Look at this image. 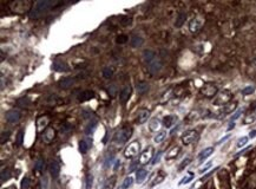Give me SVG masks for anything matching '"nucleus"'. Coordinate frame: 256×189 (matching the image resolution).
I'll return each instance as SVG.
<instances>
[{
  "instance_id": "1",
  "label": "nucleus",
  "mask_w": 256,
  "mask_h": 189,
  "mask_svg": "<svg viewBox=\"0 0 256 189\" xmlns=\"http://www.w3.org/2000/svg\"><path fill=\"white\" fill-rule=\"evenodd\" d=\"M59 2L54 1V0H40V1H37L34 5H33L32 9L30 12V17L31 18H39L43 14H45L49 9L53 7L54 5H58Z\"/></svg>"
},
{
  "instance_id": "2",
  "label": "nucleus",
  "mask_w": 256,
  "mask_h": 189,
  "mask_svg": "<svg viewBox=\"0 0 256 189\" xmlns=\"http://www.w3.org/2000/svg\"><path fill=\"white\" fill-rule=\"evenodd\" d=\"M131 136H132L131 127H130V125H123V127H121V128L115 132L113 141L117 142L118 144H124V143H126L131 138Z\"/></svg>"
},
{
  "instance_id": "3",
  "label": "nucleus",
  "mask_w": 256,
  "mask_h": 189,
  "mask_svg": "<svg viewBox=\"0 0 256 189\" xmlns=\"http://www.w3.org/2000/svg\"><path fill=\"white\" fill-rule=\"evenodd\" d=\"M8 6L11 7V9H13L17 13H24L30 11L33 7V4L31 1H27V0H16V1H12L8 4Z\"/></svg>"
},
{
  "instance_id": "4",
  "label": "nucleus",
  "mask_w": 256,
  "mask_h": 189,
  "mask_svg": "<svg viewBox=\"0 0 256 189\" xmlns=\"http://www.w3.org/2000/svg\"><path fill=\"white\" fill-rule=\"evenodd\" d=\"M231 98H232V93L229 90H222L221 92H218L216 95V98L214 99V105H227L228 103H230Z\"/></svg>"
},
{
  "instance_id": "5",
  "label": "nucleus",
  "mask_w": 256,
  "mask_h": 189,
  "mask_svg": "<svg viewBox=\"0 0 256 189\" xmlns=\"http://www.w3.org/2000/svg\"><path fill=\"white\" fill-rule=\"evenodd\" d=\"M140 151V143L138 141H133L131 142L124 150V156L126 158H133L138 155Z\"/></svg>"
},
{
  "instance_id": "6",
  "label": "nucleus",
  "mask_w": 256,
  "mask_h": 189,
  "mask_svg": "<svg viewBox=\"0 0 256 189\" xmlns=\"http://www.w3.org/2000/svg\"><path fill=\"white\" fill-rule=\"evenodd\" d=\"M182 143L184 146H190L195 142H197L199 140V134L196 130H189V131H185L181 137Z\"/></svg>"
},
{
  "instance_id": "7",
  "label": "nucleus",
  "mask_w": 256,
  "mask_h": 189,
  "mask_svg": "<svg viewBox=\"0 0 256 189\" xmlns=\"http://www.w3.org/2000/svg\"><path fill=\"white\" fill-rule=\"evenodd\" d=\"M154 154H155V149L152 146H149L145 148V150H143L140 153V156H139V163L140 164H147L149 163L152 157H154Z\"/></svg>"
},
{
  "instance_id": "8",
  "label": "nucleus",
  "mask_w": 256,
  "mask_h": 189,
  "mask_svg": "<svg viewBox=\"0 0 256 189\" xmlns=\"http://www.w3.org/2000/svg\"><path fill=\"white\" fill-rule=\"evenodd\" d=\"M201 93H202L203 96H206V97L211 98V97H214V96L217 95V86L214 85V84H206V85L201 89Z\"/></svg>"
},
{
  "instance_id": "9",
  "label": "nucleus",
  "mask_w": 256,
  "mask_h": 189,
  "mask_svg": "<svg viewBox=\"0 0 256 189\" xmlns=\"http://www.w3.org/2000/svg\"><path fill=\"white\" fill-rule=\"evenodd\" d=\"M203 24H204V19H203L202 17H195V18L190 21V24H189L190 31H191V32H194V33L198 32V31L202 28Z\"/></svg>"
},
{
  "instance_id": "10",
  "label": "nucleus",
  "mask_w": 256,
  "mask_h": 189,
  "mask_svg": "<svg viewBox=\"0 0 256 189\" xmlns=\"http://www.w3.org/2000/svg\"><path fill=\"white\" fill-rule=\"evenodd\" d=\"M150 115H151L150 110H148V109H139L137 111V116H136V123L144 124L149 119Z\"/></svg>"
},
{
  "instance_id": "11",
  "label": "nucleus",
  "mask_w": 256,
  "mask_h": 189,
  "mask_svg": "<svg viewBox=\"0 0 256 189\" xmlns=\"http://www.w3.org/2000/svg\"><path fill=\"white\" fill-rule=\"evenodd\" d=\"M20 117H21V114L18 110H9L5 115V118L8 123H18Z\"/></svg>"
},
{
  "instance_id": "12",
  "label": "nucleus",
  "mask_w": 256,
  "mask_h": 189,
  "mask_svg": "<svg viewBox=\"0 0 256 189\" xmlns=\"http://www.w3.org/2000/svg\"><path fill=\"white\" fill-rule=\"evenodd\" d=\"M50 123V117L49 116H40L38 119H37V131L41 132L43 130L45 131L47 128V125Z\"/></svg>"
},
{
  "instance_id": "13",
  "label": "nucleus",
  "mask_w": 256,
  "mask_h": 189,
  "mask_svg": "<svg viewBox=\"0 0 256 189\" xmlns=\"http://www.w3.org/2000/svg\"><path fill=\"white\" fill-rule=\"evenodd\" d=\"M54 137H56V130H54L53 128H47V129L44 131V134H43L41 140H43V142L50 144L52 141L54 140Z\"/></svg>"
},
{
  "instance_id": "14",
  "label": "nucleus",
  "mask_w": 256,
  "mask_h": 189,
  "mask_svg": "<svg viewBox=\"0 0 256 189\" xmlns=\"http://www.w3.org/2000/svg\"><path fill=\"white\" fill-rule=\"evenodd\" d=\"M52 69H53L54 71H57V72H64V74L70 71V67L67 66V64L64 63V62H60V60H56V62H53V64H52Z\"/></svg>"
},
{
  "instance_id": "15",
  "label": "nucleus",
  "mask_w": 256,
  "mask_h": 189,
  "mask_svg": "<svg viewBox=\"0 0 256 189\" xmlns=\"http://www.w3.org/2000/svg\"><path fill=\"white\" fill-rule=\"evenodd\" d=\"M161 69H162V63H161V60H159L158 58H156V59H155V60H152L150 64H148L149 72H150V74H152L159 72V71H161Z\"/></svg>"
},
{
  "instance_id": "16",
  "label": "nucleus",
  "mask_w": 256,
  "mask_h": 189,
  "mask_svg": "<svg viewBox=\"0 0 256 189\" xmlns=\"http://www.w3.org/2000/svg\"><path fill=\"white\" fill-rule=\"evenodd\" d=\"M214 154V147H209V148H206L204 150H202L199 154H198V163H203L206 158L209 156H211Z\"/></svg>"
},
{
  "instance_id": "17",
  "label": "nucleus",
  "mask_w": 256,
  "mask_h": 189,
  "mask_svg": "<svg viewBox=\"0 0 256 189\" xmlns=\"http://www.w3.org/2000/svg\"><path fill=\"white\" fill-rule=\"evenodd\" d=\"M131 93H132V88L130 85H126L123 90L121 91V93H119V100H121L122 103L128 102L129 98L131 97Z\"/></svg>"
},
{
  "instance_id": "18",
  "label": "nucleus",
  "mask_w": 256,
  "mask_h": 189,
  "mask_svg": "<svg viewBox=\"0 0 256 189\" xmlns=\"http://www.w3.org/2000/svg\"><path fill=\"white\" fill-rule=\"evenodd\" d=\"M73 84H74V78H72V77H64V78H61V79L58 82V85H59L61 89H69V88H71Z\"/></svg>"
},
{
  "instance_id": "19",
  "label": "nucleus",
  "mask_w": 256,
  "mask_h": 189,
  "mask_svg": "<svg viewBox=\"0 0 256 189\" xmlns=\"http://www.w3.org/2000/svg\"><path fill=\"white\" fill-rule=\"evenodd\" d=\"M236 107H237V104H236V103H228V104H227V105H224V108H223L222 110L218 112V114H221L218 117H224V116L231 114V112L236 109Z\"/></svg>"
},
{
  "instance_id": "20",
  "label": "nucleus",
  "mask_w": 256,
  "mask_h": 189,
  "mask_svg": "<svg viewBox=\"0 0 256 189\" xmlns=\"http://www.w3.org/2000/svg\"><path fill=\"white\" fill-rule=\"evenodd\" d=\"M177 121H178V117L176 115H168L163 118V125L165 128H171L173 124H176Z\"/></svg>"
},
{
  "instance_id": "21",
  "label": "nucleus",
  "mask_w": 256,
  "mask_h": 189,
  "mask_svg": "<svg viewBox=\"0 0 256 189\" xmlns=\"http://www.w3.org/2000/svg\"><path fill=\"white\" fill-rule=\"evenodd\" d=\"M95 97V92L91 90H85L80 92V95L78 96V100L79 102H86V100H90Z\"/></svg>"
},
{
  "instance_id": "22",
  "label": "nucleus",
  "mask_w": 256,
  "mask_h": 189,
  "mask_svg": "<svg viewBox=\"0 0 256 189\" xmlns=\"http://www.w3.org/2000/svg\"><path fill=\"white\" fill-rule=\"evenodd\" d=\"M92 146V140H80L79 141V151L82 154L87 153V150Z\"/></svg>"
},
{
  "instance_id": "23",
  "label": "nucleus",
  "mask_w": 256,
  "mask_h": 189,
  "mask_svg": "<svg viewBox=\"0 0 256 189\" xmlns=\"http://www.w3.org/2000/svg\"><path fill=\"white\" fill-rule=\"evenodd\" d=\"M143 58H144V62H145L147 64H150L152 60L156 59L157 56L154 51H151V50H145V51L143 52Z\"/></svg>"
},
{
  "instance_id": "24",
  "label": "nucleus",
  "mask_w": 256,
  "mask_h": 189,
  "mask_svg": "<svg viewBox=\"0 0 256 189\" xmlns=\"http://www.w3.org/2000/svg\"><path fill=\"white\" fill-rule=\"evenodd\" d=\"M180 151H181V148H180L178 146H175V147H173V148L166 153V160L169 161V160H173V158H176V157L178 156Z\"/></svg>"
},
{
  "instance_id": "25",
  "label": "nucleus",
  "mask_w": 256,
  "mask_h": 189,
  "mask_svg": "<svg viewBox=\"0 0 256 189\" xmlns=\"http://www.w3.org/2000/svg\"><path fill=\"white\" fill-rule=\"evenodd\" d=\"M143 44V38L138 34H133L130 38V46L131 47H139Z\"/></svg>"
},
{
  "instance_id": "26",
  "label": "nucleus",
  "mask_w": 256,
  "mask_h": 189,
  "mask_svg": "<svg viewBox=\"0 0 256 189\" xmlns=\"http://www.w3.org/2000/svg\"><path fill=\"white\" fill-rule=\"evenodd\" d=\"M50 173L53 177H57L59 175V172H60V167H59V163L57 161H52L51 164H50Z\"/></svg>"
},
{
  "instance_id": "27",
  "label": "nucleus",
  "mask_w": 256,
  "mask_h": 189,
  "mask_svg": "<svg viewBox=\"0 0 256 189\" xmlns=\"http://www.w3.org/2000/svg\"><path fill=\"white\" fill-rule=\"evenodd\" d=\"M136 90H137V92H138L139 95H144L145 92H148V90H149L148 82H144V81L138 82L137 83V85H136Z\"/></svg>"
},
{
  "instance_id": "28",
  "label": "nucleus",
  "mask_w": 256,
  "mask_h": 189,
  "mask_svg": "<svg viewBox=\"0 0 256 189\" xmlns=\"http://www.w3.org/2000/svg\"><path fill=\"white\" fill-rule=\"evenodd\" d=\"M147 176H148V170H145V169H137V173H136V182H137V183H142V182L145 180Z\"/></svg>"
},
{
  "instance_id": "29",
  "label": "nucleus",
  "mask_w": 256,
  "mask_h": 189,
  "mask_svg": "<svg viewBox=\"0 0 256 189\" xmlns=\"http://www.w3.org/2000/svg\"><path fill=\"white\" fill-rule=\"evenodd\" d=\"M165 176H166V174L163 172V170H159L158 173H157L156 177H155V180L152 181V183L150 184L151 187H154V186H156V184H159V183H162V182L164 181Z\"/></svg>"
},
{
  "instance_id": "30",
  "label": "nucleus",
  "mask_w": 256,
  "mask_h": 189,
  "mask_svg": "<svg viewBox=\"0 0 256 189\" xmlns=\"http://www.w3.org/2000/svg\"><path fill=\"white\" fill-rule=\"evenodd\" d=\"M159 121L157 119V118H152L151 121H150V123H149V129H150V131L152 132H157V130L159 129Z\"/></svg>"
},
{
  "instance_id": "31",
  "label": "nucleus",
  "mask_w": 256,
  "mask_h": 189,
  "mask_svg": "<svg viewBox=\"0 0 256 189\" xmlns=\"http://www.w3.org/2000/svg\"><path fill=\"white\" fill-rule=\"evenodd\" d=\"M194 177H195V174H194V173H188V175H187V176H184V177L182 179L181 181L178 182V186H182V184H187V183H189V182H191L192 180H194Z\"/></svg>"
},
{
  "instance_id": "32",
  "label": "nucleus",
  "mask_w": 256,
  "mask_h": 189,
  "mask_svg": "<svg viewBox=\"0 0 256 189\" xmlns=\"http://www.w3.org/2000/svg\"><path fill=\"white\" fill-rule=\"evenodd\" d=\"M185 19H187V13H180L178 14V17H177V20H176V23H175V26L176 27H181L182 25L184 24V21H185Z\"/></svg>"
},
{
  "instance_id": "33",
  "label": "nucleus",
  "mask_w": 256,
  "mask_h": 189,
  "mask_svg": "<svg viewBox=\"0 0 256 189\" xmlns=\"http://www.w3.org/2000/svg\"><path fill=\"white\" fill-rule=\"evenodd\" d=\"M115 183H116V177L115 176H112V177L107 179V181L105 182L104 186H103V189H113Z\"/></svg>"
},
{
  "instance_id": "34",
  "label": "nucleus",
  "mask_w": 256,
  "mask_h": 189,
  "mask_svg": "<svg viewBox=\"0 0 256 189\" xmlns=\"http://www.w3.org/2000/svg\"><path fill=\"white\" fill-rule=\"evenodd\" d=\"M165 137H166V131L162 130V131L157 132V135L155 136L154 141H155L156 143H161V142H163V140H164Z\"/></svg>"
},
{
  "instance_id": "35",
  "label": "nucleus",
  "mask_w": 256,
  "mask_h": 189,
  "mask_svg": "<svg viewBox=\"0 0 256 189\" xmlns=\"http://www.w3.org/2000/svg\"><path fill=\"white\" fill-rule=\"evenodd\" d=\"M96 127H97V121H93V122H91L86 128H85V134L86 135H90V134H92V132L95 131V129H96Z\"/></svg>"
},
{
  "instance_id": "36",
  "label": "nucleus",
  "mask_w": 256,
  "mask_h": 189,
  "mask_svg": "<svg viewBox=\"0 0 256 189\" xmlns=\"http://www.w3.org/2000/svg\"><path fill=\"white\" fill-rule=\"evenodd\" d=\"M102 74H103V77H104V78L109 79V78H111V77L113 76V70H112L111 67L107 66V67H104V69H103V72H102Z\"/></svg>"
},
{
  "instance_id": "37",
  "label": "nucleus",
  "mask_w": 256,
  "mask_h": 189,
  "mask_svg": "<svg viewBox=\"0 0 256 189\" xmlns=\"http://www.w3.org/2000/svg\"><path fill=\"white\" fill-rule=\"evenodd\" d=\"M132 183H133V177L132 176H129V177H126L125 180H124L123 182V186H122V188L123 189H128L130 188L132 186Z\"/></svg>"
},
{
  "instance_id": "38",
  "label": "nucleus",
  "mask_w": 256,
  "mask_h": 189,
  "mask_svg": "<svg viewBox=\"0 0 256 189\" xmlns=\"http://www.w3.org/2000/svg\"><path fill=\"white\" fill-rule=\"evenodd\" d=\"M119 23L123 25V26H129L132 23V18L131 17H121Z\"/></svg>"
},
{
  "instance_id": "39",
  "label": "nucleus",
  "mask_w": 256,
  "mask_h": 189,
  "mask_svg": "<svg viewBox=\"0 0 256 189\" xmlns=\"http://www.w3.org/2000/svg\"><path fill=\"white\" fill-rule=\"evenodd\" d=\"M248 141H249V137H248V136H243V137H241V138L237 141L236 147H237V148H242V147H244V146L248 143Z\"/></svg>"
},
{
  "instance_id": "40",
  "label": "nucleus",
  "mask_w": 256,
  "mask_h": 189,
  "mask_svg": "<svg viewBox=\"0 0 256 189\" xmlns=\"http://www.w3.org/2000/svg\"><path fill=\"white\" fill-rule=\"evenodd\" d=\"M190 162H191V158H189V157L185 158V160H183V162L178 165V172H183V169H184L185 167H188V165L190 164Z\"/></svg>"
},
{
  "instance_id": "41",
  "label": "nucleus",
  "mask_w": 256,
  "mask_h": 189,
  "mask_svg": "<svg viewBox=\"0 0 256 189\" xmlns=\"http://www.w3.org/2000/svg\"><path fill=\"white\" fill-rule=\"evenodd\" d=\"M128 40H129V37H128V36H125V34H121V36H118V37H117L116 43H117V44H125Z\"/></svg>"
},
{
  "instance_id": "42",
  "label": "nucleus",
  "mask_w": 256,
  "mask_h": 189,
  "mask_svg": "<svg viewBox=\"0 0 256 189\" xmlns=\"http://www.w3.org/2000/svg\"><path fill=\"white\" fill-rule=\"evenodd\" d=\"M254 91H255V88H254V86H246V88L242 90V95L248 96V95H251Z\"/></svg>"
},
{
  "instance_id": "43",
  "label": "nucleus",
  "mask_w": 256,
  "mask_h": 189,
  "mask_svg": "<svg viewBox=\"0 0 256 189\" xmlns=\"http://www.w3.org/2000/svg\"><path fill=\"white\" fill-rule=\"evenodd\" d=\"M23 137H24V132L23 131L18 132V135H17V140H16L17 146H20V144L23 143Z\"/></svg>"
},
{
  "instance_id": "44",
  "label": "nucleus",
  "mask_w": 256,
  "mask_h": 189,
  "mask_svg": "<svg viewBox=\"0 0 256 189\" xmlns=\"http://www.w3.org/2000/svg\"><path fill=\"white\" fill-rule=\"evenodd\" d=\"M9 135H11V132L9 131H4L2 134H1V144H5V142L8 140V137H9Z\"/></svg>"
},
{
  "instance_id": "45",
  "label": "nucleus",
  "mask_w": 256,
  "mask_h": 189,
  "mask_svg": "<svg viewBox=\"0 0 256 189\" xmlns=\"http://www.w3.org/2000/svg\"><path fill=\"white\" fill-rule=\"evenodd\" d=\"M92 182H93V176L92 175H87V179H86V189H91Z\"/></svg>"
},
{
  "instance_id": "46",
  "label": "nucleus",
  "mask_w": 256,
  "mask_h": 189,
  "mask_svg": "<svg viewBox=\"0 0 256 189\" xmlns=\"http://www.w3.org/2000/svg\"><path fill=\"white\" fill-rule=\"evenodd\" d=\"M211 165H213V162H208L201 170H199V174H204V173H206L208 170H209V168H211Z\"/></svg>"
},
{
  "instance_id": "47",
  "label": "nucleus",
  "mask_w": 256,
  "mask_h": 189,
  "mask_svg": "<svg viewBox=\"0 0 256 189\" xmlns=\"http://www.w3.org/2000/svg\"><path fill=\"white\" fill-rule=\"evenodd\" d=\"M242 112H243V110H242V109H239V110H237V111H236L234 115L231 116V121H232V122H234V121H236V119L239 118V116L242 115Z\"/></svg>"
},
{
  "instance_id": "48",
  "label": "nucleus",
  "mask_w": 256,
  "mask_h": 189,
  "mask_svg": "<svg viewBox=\"0 0 256 189\" xmlns=\"http://www.w3.org/2000/svg\"><path fill=\"white\" fill-rule=\"evenodd\" d=\"M83 117H84V118H92V117H95V115H93V112H92V111L83 110Z\"/></svg>"
},
{
  "instance_id": "49",
  "label": "nucleus",
  "mask_w": 256,
  "mask_h": 189,
  "mask_svg": "<svg viewBox=\"0 0 256 189\" xmlns=\"http://www.w3.org/2000/svg\"><path fill=\"white\" fill-rule=\"evenodd\" d=\"M28 187H30V181L27 177H25L21 181V189H28Z\"/></svg>"
},
{
  "instance_id": "50",
  "label": "nucleus",
  "mask_w": 256,
  "mask_h": 189,
  "mask_svg": "<svg viewBox=\"0 0 256 189\" xmlns=\"http://www.w3.org/2000/svg\"><path fill=\"white\" fill-rule=\"evenodd\" d=\"M162 155H163V151H158V153H157V155L155 156V158H154V161H152V164H156V163H158Z\"/></svg>"
},
{
  "instance_id": "51",
  "label": "nucleus",
  "mask_w": 256,
  "mask_h": 189,
  "mask_svg": "<svg viewBox=\"0 0 256 189\" xmlns=\"http://www.w3.org/2000/svg\"><path fill=\"white\" fill-rule=\"evenodd\" d=\"M229 137H230V135H227V136H224L223 138H221V140H220V141H218V142H217V144H221V143H223L224 141H227V140H228V138H229Z\"/></svg>"
},
{
  "instance_id": "52",
  "label": "nucleus",
  "mask_w": 256,
  "mask_h": 189,
  "mask_svg": "<svg viewBox=\"0 0 256 189\" xmlns=\"http://www.w3.org/2000/svg\"><path fill=\"white\" fill-rule=\"evenodd\" d=\"M249 137H250V138H254V137H256V130H251L250 134H249Z\"/></svg>"
},
{
  "instance_id": "53",
  "label": "nucleus",
  "mask_w": 256,
  "mask_h": 189,
  "mask_svg": "<svg viewBox=\"0 0 256 189\" xmlns=\"http://www.w3.org/2000/svg\"><path fill=\"white\" fill-rule=\"evenodd\" d=\"M251 148V147H247V148L246 149H243V150H242V151H239V154H236V156H239V155H241V154H243V153H246V151H247V150H249V149Z\"/></svg>"
},
{
  "instance_id": "54",
  "label": "nucleus",
  "mask_w": 256,
  "mask_h": 189,
  "mask_svg": "<svg viewBox=\"0 0 256 189\" xmlns=\"http://www.w3.org/2000/svg\"><path fill=\"white\" fill-rule=\"evenodd\" d=\"M234 127H235V123H234V122L231 121V122H230V124H229V127H228V131H229V130H231V129H232Z\"/></svg>"
},
{
  "instance_id": "55",
  "label": "nucleus",
  "mask_w": 256,
  "mask_h": 189,
  "mask_svg": "<svg viewBox=\"0 0 256 189\" xmlns=\"http://www.w3.org/2000/svg\"><path fill=\"white\" fill-rule=\"evenodd\" d=\"M119 165H121V161H117V162H116V165H115V170H117V168H118Z\"/></svg>"
}]
</instances>
